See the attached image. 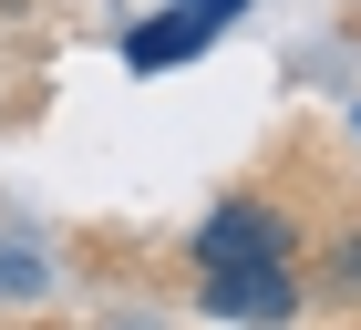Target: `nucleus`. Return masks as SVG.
Returning <instances> with one entry per match:
<instances>
[{"label":"nucleus","instance_id":"f03ea898","mask_svg":"<svg viewBox=\"0 0 361 330\" xmlns=\"http://www.w3.org/2000/svg\"><path fill=\"white\" fill-rule=\"evenodd\" d=\"M289 217H279L269 196H227L217 217L196 227V269H238V258H289Z\"/></svg>","mask_w":361,"mask_h":330},{"label":"nucleus","instance_id":"20e7f679","mask_svg":"<svg viewBox=\"0 0 361 330\" xmlns=\"http://www.w3.org/2000/svg\"><path fill=\"white\" fill-rule=\"evenodd\" d=\"M52 289V258H31V248H0V300H42Z\"/></svg>","mask_w":361,"mask_h":330},{"label":"nucleus","instance_id":"39448f33","mask_svg":"<svg viewBox=\"0 0 361 330\" xmlns=\"http://www.w3.org/2000/svg\"><path fill=\"white\" fill-rule=\"evenodd\" d=\"M331 289H341V300H361V227H341V238H331Z\"/></svg>","mask_w":361,"mask_h":330},{"label":"nucleus","instance_id":"7ed1b4c3","mask_svg":"<svg viewBox=\"0 0 361 330\" xmlns=\"http://www.w3.org/2000/svg\"><path fill=\"white\" fill-rule=\"evenodd\" d=\"M207 42H217V21H196V11H155V21L124 31V73H166V62L207 52Z\"/></svg>","mask_w":361,"mask_h":330},{"label":"nucleus","instance_id":"423d86ee","mask_svg":"<svg viewBox=\"0 0 361 330\" xmlns=\"http://www.w3.org/2000/svg\"><path fill=\"white\" fill-rule=\"evenodd\" d=\"M176 11H196V21H217V31H227L238 11H248V0H176Z\"/></svg>","mask_w":361,"mask_h":330},{"label":"nucleus","instance_id":"f257e3e1","mask_svg":"<svg viewBox=\"0 0 361 330\" xmlns=\"http://www.w3.org/2000/svg\"><path fill=\"white\" fill-rule=\"evenodd\" d=\"M207 279V310L217 320H248V330H279L300 310V269L289 258H238V269H196Z\"/></svg>","mask_w":361,"mask_h":330},{"label":"nucleus","instance_id":"0eeeda50","mask_svg":"<svg viewBox=\"0 0 361 330\" xmlns=\"http://www.w3.org/2000/svg\"><path fill=\"white\" fill-rule=\"evenodd\" d=\"M114 330H155V320H114Z\"/></svg>","mask_w":361,"mask_h":330}]
</instances>
